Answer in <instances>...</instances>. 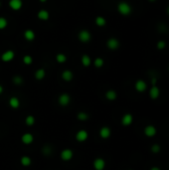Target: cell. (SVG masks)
I'll return each instance as SVG.
<instances>
[{"label": "cell", "instance_id": "14", "mask_svg": "<svg viewBox=\"0 0 169 170\" xmlns=\"http://www.w3.org/2000/svg\"><path fill=\"white\" fill-rule=\"evenodd\" d=\"M111 134V128L108 126H103L100 130V136L103 139H108Z\"/></svg>", "mask_w": 169, "mask_h": 170}, {"label": "cell", "instance_id": "2", "mask_svg": "<svg viewBox=\"0 0 169 170\" xmlns=\"http://www.w3.org/2000/svg\"><path fill=\"white\" fill-rule=\"evenodd\" d=\"M143 132H144V135L146 137H154L157 134V129L154 125L148 124L144 127Z\"/></svg>", "mask_w": 169, "mask_h": 170}, {"label": "cell", "instance_id": "10", "mask_svg": "<svg viewBox=\"0 0 169 170\" xmlns=\"http://www.w3.org/2000/svg\"><path fill=\"white\" fill-rule=\"evenodd\" d=\"M14 56H15V54H14L12 50L5 51V52L1 55V60L3 62H10L14 59Z\"/></svg>", "mask_w": 169, "mask_h": 170}, {"label": "cell", "instance_id": "11", "mask_svg": "<svg viewBox=\"0 0 169 170\" xmlns=\"http://www.w3.org/2000/svg\"><path fill=\"white\" fill-rule=\"evenodd\" d=\"M73 151L71 150V149L67 148V149H64V150H62L61 152V158L63 159L64 161H69L73 158Z\"/></svg>", "mask_w": 169, "mask_h": 170}, {"label": "cell", "instance_id": "28", "mask_svg": "<svg viewBox=\"0 0 169 170\" xmlns=\"http://www.w3.org/2000/svg\"><path fill=\"white\" fill-rule=\"evenodd\" d=\"M160 150H161V147H160V145L157 144V143H155V144H153L152 146H151V152L154 154L159 153Z\"/></svg>", "mask_w": 169, "mask_h": 170}, {"label": "cell", "instance_id": "13", "mask_svg": "<svg viewBox=\"0 0 169 170\" xmlns=\"http://www.w3.org/2000/svg\"><path fill=\"white\" fill-rule=\"evenodd\" d=\"M9 6L12 10H20L23 6V2L22 0H10L9 1Z\"/></svg>", "mask_w": 169, "mask_h": 170}, {"label": "cell", "instance_id": "12", "mask_svg": "<svg viewBox=\"0 0 169 170\" xmlns=\"http://www.w3.org/2000/svg\"><path fill=\"white\" fill-rule=\"evenodd\" d=\"M70 101H71V98L68 94H62L59 97V103L62 106H67L70 103Z\"/></svg>", "mask_w": 169, "mask_h": 170}, {"label": "cell", "instance_id": "42", "mask_svg": "<svg viewBox=\"0 0 169 170\" xmlns=\"http://www.w3.org/2000/svg\"><path fill=\"white\" fill-rule=\"evenodd\" d=\"M168 71H169V67H168Z\"/></svg>", "mask_w": 169, "mask_h": 170}, {"label": "cell", "instance_id": "8", "mask_svg": "<svg viewBox=\"0 0 169 170\" xmlns=\"http://www.w3.org/2000/svg\"><path fill=\"white\" fill-rule=\"evenodd\" d=\"M89 137V133L87 130H84V129H81L79 130L78 132L76 134V139L78 140L79 142H84L86 140L88 139Z\"/></svg>", "mask_w": 169, "mask_h": 170}, {"label": "cell", "instance_id": "15", "mask_svg": "<svg viewBox=\"0 0 169 170\" xmlns=\"http://www.w3.org/2000/svg\"><path fill=\"white\" fill-rule=\"evenodd\" d=\"M21 140L24 144H31L34 140V136L31 133H24L21 137Z\"/></svg>", "mask_w": 169, "mask_h": 170}, {"label": "cell", "instance_id": "22", "mask_svg": "<svg viewBox=\"0 0 169 170\" xmlns=\"http://www.w3.org/2000/svg\"><path fill=\"white\" fill-rule=\"evenodd\" d=\"M81 61H82V64H83L84 67H89V66L91 65V63H92L91 58L88 55H83Z\"/></svg>", "mask_w": 169, "mask_h": 170}, {"label": "cell", "instance_id": "43", "mask_svg": "<svg viewBox=\"0 0 169 170\" xmlns=\"http://www.w3.org/2000/svg\"><path fill=\"white\" fill-rule=\"evenodd\" d=\"M0 5H1V3H0Z\"/></svg>", "mask_w": 169, "mask_h": 170}, {"label": "cell", "instance_id": "9", "mask_svg": "<svg viewBox=\"0 0 169 170\" xmlns=\"http://www.w3.org/2000/svg\"><path fill=\"white\" fill-rule=\"evenodd\" d=\"M106 167V161L105 159H103V158H97V159H94V168L96 170H103Z\"/></svg>", "mask_w": 169, "mask_h": 170}, {"label": "cell", "instance_id": "16", "mask_svg": "<svg viewBox=\"0 0 169 170\" xmlns=\"http://www.w3.org/2000/svg\"><path fill=\"white\" fill-rule=\"evenodd\" d=\"M106 98L108 101H115L117 98V92L114 91V89H108V91L106 92Z\"/></svg>", "mask_w": 169, "mask_h": 170}, {"label": "cell", "instance_id": "38", "mask_svg": "<svg viewBox=\"0 0 169 170\" xmlns=\"http://www.w3.org/2000/svg\"><path fill=\"white\" fill-rule=\"evenodd\" d=\"M148 1H149V2H155L156 0H148Z\"/></svg>", "mask_w": 169, "mask_h": 170}, {"label": "cell", "instance_id": "27", "mask_svg": "<svg viewBox=\"0 0 169 170\" xmlns=\"http://www.w3.org/2000/svg\"><path fill=\"white\" fill-rule=\"evenodd\" d=\"M103 64H105V61H103V59L102 58H97L94 62V65L96 68H102Z\"/></svg>", "mask_w": 169, "mask_h": 170}, {"label": "cell", "instance_id": "21", "mask_svg": "<svg viewBox=\"0 0 169 170\" xmlns=\"http://www.w3.org/2000/svg\"><path fill=\"white\" fill-rule=\"evenodd\" d=\"M38 18H39L40 20H48L49 19V12L47 10H40L38 12Z\"/></svg>", "mask_w": 169, "mask_h": 170}, {"label": "cell", "instance_id": "34", "mask_svg": "<svg viewBox=\"0 0 169 170\" xmlns=\"http://www.w3.org/2000/svg\"><path fill=\"white\" fill-rule=\"evenodd\" d=\"M43 153L45 154V155H51L52 153V148L50 147V146L48 145H46V146H44V148H43Z\"/></svg>", "mask_w": 169, "mask_h": 170}, {"label": "cell", "instance_id": "6", "mask_svg": "<svg viewBox=\"0 0 169 170\" xmlns=\"http://www.w3.org/2000/svg\"><path fill=\"white\" fill-rule=\"evenodd\" d=\"M106 46L109 50H117L120 48V41L117 38H109L106 42Z\"/></svg>", "mask_w": 169, "mask_h": 170}, {"label": "cell", "instance_id": "31", "mask_svg": "<svg viewBox=\"0 0 169 170\" xmlns=\"http://www.w3.org/2000/svg\"><path fill=\"white\" fill-rule=\"evenodd\" d=\"M23 62H24L25 65H31L32 62H33V59H32V57L30 55H26L23 58Z\"/></svg>", "mask_w": 169, "mask_h": 170}, {"label": "cell", "instance_id": "30", "mask_svg": "<svg viewBox=\"0 0 169 170\" xmlns=\"http://www.w3.org/2000/svg\"><path fill=\"white\" fill-rule=\"evenodd\" d=\"M7 20L5 19L4 17H0V30H2V29H5L7 27Z\"/></svg>", "mask_w": 169, "mask_h": 170}, {"label": "cell", "instance_id": "7", "mask_svg": "<svg viewBox=\"0 0 169 170\" xmlns=\"http://www.w3.org/2000/svg\"><path fill=\"white\" fill-rule=\"evenodd\" d=\"M132 121H133V116L131 113H125L121 118V124L123 126H129L132 123Z\"/></svg>", "mask_w": 169, "mask_h": 170}, {"label": "cell", "instance_id": "17", "mask_svg": "<svg viewBox=\"0 0 169 170\" xmlns=\"http://www.w3.org/2000/svg\"><path fill=\"white\" fill-rule=\"evenodd\" d=\"M73 78H74V75L70 70H66L62 73V79L66 81V82H71V81L73 80Z\"/></svg>", "mask_w": 169, "mask_h": 170}, {"label": "cell", "instance_id": "37", "mask_svg": "<svg viewBox=\"0 0 169 170\" xmlns=\"http://www.w3.org/2000/svg\"><path fill=\"white\" fill-rule=\"evenodd\" d=\"M2 92H3V86H0V94H2Z\"/></svg>", "mask_w": 169, "mask_h": 170}, {"label": "cell", "instance_id": "3", "mask_svg": "<svg viewBox=\"0 0 169 170\" xmlns=\"http://www.w3.org/2000/svg\"><path fill=\"white\" fill-rule=\"evenodd\" d=\"M134 89L137 92H144L147 89V84L143 80H137L134 84Z\"/></svg>", "mask_w": 169, "mask_h": 170}, {"label": "cell", "instance_id": "35", "mask_svg": "<svg viewBox=\"0 0 169 170\" xmlns=\"http://www.w3.org/2000/svg\"><path fill=\"white\" fill-rule=\"evenodd\" d=\"M156 83H157V80L155 79V78H153V79L151 80V84H152V86L153 85H156Z\"/></svg>", "mask_w": 169, "mask_h": 170}, {"label": "cell", "instance_id": "32", "mask_svg": "<svg viewBox=\"0 0 169 170\" xmlns=\"http://www.w3.org/2000/svg\"><path fill=\"white\" fill-rule=\"evenodd\" d=\"M165 47H166V42L165 41H163V40H160L157 42V44H156V48L158 50H163V49H165Z\"/></svg>", "mask_w": 169, "mask_h": 170}, {"label": "cell", "instance_id": "36", "mask_svg": "<svg viewBox=\"0 0 169 170\" xmlns=\"http://www.w3.org/2000/svg\"><path fill=\"white\" fill-rule=\"evenodd\" d=\"M150 170H161V169H160L158 166H152L150 168Z\"/></svg>", "mask_w": 169, "mask_h": 170}, {"label": "cell", "instance_id": "19", "mask_svg": "<svg viewBox=\"0 0 169 170\" xmlns=\"http://www.w3.org/2000/svg\"><path fill=\"white\" fill-rule=\"evenodd\" d=\"M24 37L27 41H33L35 39V33L33 30L28 29L24 32Z\"/></svg>", "mask_w": 169, "mask_h": 170}, {"label": "cell", "instance_id": "23", "mask_svg": "<svg viewBox=\"0 0 169 170\" xmlns=\"http://www.w3.org/2000/svg\"><path fill=\"white\" fill-rule=\"evenodd\" d=\"M94 21H96L97 26H99V27H103V26H105L106 24V20L102 16H97Z\"/></svg>", "mask_w": 169, "mask_h": 170}, {"label": "cell", "instance_id": "20", "mask_svg": "<svg viewBox=\"0 0 169 170\" xmlns=\"http://www.w3.org/2000/svg\"><path fill=\"white\" fill-rule=\"evenodd\" d=\"M46 76V72L44 69H39V70L36 71V73H35V78L38 80V81H41L43 80L44 78Z\"/></svg>", "mask_w": 169, "mask_h": 170}, {"label": "cell", "instance_id": "39", "mask_svg": "<svg viewBox=\"0 0 169 170\" xmlns=\"http://www.w3.org/2000/svg\"><path fill=\"white\" fill-rule=\"evenodd\" d=\"M167 14L169 15V6H168V7H167Z\"/></svg>", "mask_w": 169, "mask_h": 170}, {"label": "cell", "instance_id": "4", "mask_svg": "<svg viewBox=\"0 0 169 170\" xmlns=\"http://www.w3.org/2000/svg\"><path fill=\"white\" fill-rule=\"evenodd\" d=\"M78 38H79L80 41L83 42V43H87V42H89L91 40L92 35H91V33L88 31V30H82V31L79 32Z\"/></svg>", "mask_w": 169, "mask_h": 170}, {"label": "cell", "instance_id": "41", "mask_svg": "<svg viewBox=\"0 0 169 170\" xmlns=\"http://www.w3.org/2000/svg\"><path fill=\"white\" fill-rule=\"evenodd\" d=\"M128 170H132V169H128Z\"/></svg>", "mask_w": 169, "mask_h": 170}, {"label": "cell", "instance_id": "26", "mask_svg": "<svg viewBox=\"0 0 169 170\" xmlns=\"http://www.w3.org/2000/svg\"><path fill=\"white\" fill-rule=\"evenodd\" d=\"M56 60H57L58 63L62 64V63H65V62L67 61V57H66V55H65V54L60 53V54H58V55L56 56Z\"/></svg>", "mask_w": 169, "mask_h": 170}, {"label": "cell", "instance_id": "25", "mask_svg": "<svg viewBox=\"0 0 169 170\" xmlns=\"http://www.w3.org/2000/svg\"><path fill=\"white\" fill-rule=\"evenodd\" d=\"M25 123L28 125V126H32L35 123V118L33 115H27L25 118Z\"/></svg>", "mask_w": 169, "mask_h": 170}, {"label": "cell", "instance_id": "24", "mask_svg": "<svg viewBox=\"0 0 169 170\" xmlns=\"http://www.w3.org/2000/svg\"><path fill=\"white\" fill-rule=\"evenodd\" d=\"M20 162H21V164L23 166H29V165H31L32 160H31V158L29 156H22Z\"/></svg>", "mask_w": 169, "mask_h": 170}, {"label": "cell", "instance_id": "5", "mask_svg": "<svg viewBox=\"0 0 169 170\" xmlns=\"http://www.w3.org/2000/svg\"><path fill=\"white\" fill-rule=\"evenodd\" d=\"M160 95V89L156 85H153L151 88L149 89V97L151 100L155 101L159 98Z\"/></svg>", "mask_w": 169, "mask_h": 170}, {"label": "cell", "instance_id": "40", "mask_svg": "<svg viewBox=\"0 0 169 170\" xmlns=\"http://www.w3.org/2000/svg\"><path fill=\"white\" fill-rule=\"evenodd\" d=\"M40 1H41V2H46L47 0H40Z\"/></svg>", "mask_w": 169, "mask_h": 170}, {"label": "cell", "instance_id": "29", "mask_svg": "<svg viewBox=\"0 0 169 170\" xmlns=\"http://www.w3.org/2000/svg\"><path fill=\"white\" fill-rule=\"evenodd\" d=\"M77 116H78V119H80V120H87V119L89 118V115L84 112H79Z\"/></svg>", "mask_w": 169, "mask_h": 170}, {"label": "cell", "instance_id": "18", "mask_svg": "<svg viewBox=\"0 0 169 170\" xmlns=\"http://www.w3.org/2000/svg\"><path fill=\"white\" fill-rule=\"evenodd\" d=\"M9 106L12 107V109H18V107L20 106L19 98H17L16 97H12L9 100Z\"/></svg>", "mask_w": 169, "mask_h": 170}, {"label": "cell", "instance_id": "1", "mask_svg": "<svg viewBox=\"0 0 169 170\" xmlns=\"http://www.w3.org/2000/svg\"><path fill=\"white\" fill-rule=\"evenodd\" d=\"M117 11H118V13L121 14L123 16H128V15L131 14L132 7L127 2L121 1L117 4Z\"/></svg>", "mask_w": 169, "mask_h": 170}, {"label": "cell", "instance_id": "33", "mask_svg": "<svg viewBox=\"0 0 169 170\" xmlns=\"http://www.w3.org/2000/svg\"><path fill=\"white\" fill-rule=\"evenodd\" d=\"M13 83L15 84V85H21L23 83V79L20 76H15L13 78Z\"/></svg>", "mask_w": 169, "mask_h": 170}]
</instances>
